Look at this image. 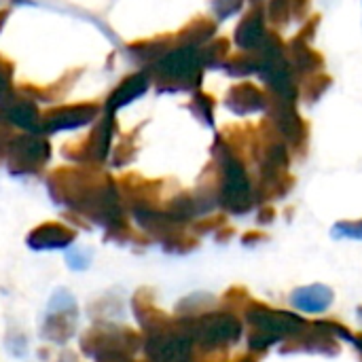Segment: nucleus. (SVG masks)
<instances>
[{"label":"nucleus","mask_w":362,"mask_h":362,"mask_svg":"<svg viewBox=\"0 0 362 362\" xmlns=\"http://www.w3.org/2000/svg\"><path fill=\"white\" fill-rule=\"evenodd\" d=\"M76 318H78V308H76L74 297L66 288L55 291L47 308L42 337L53 344L68 341L76 329Z\"/></svg>","instance_id":"obj_1"},{"label":"nucleus","mask_w":362,"mask_h":362,"mask_svg":"<svg viewBox=\"0 0 362 362\" xmlns=\"http://www.w3.org/2000/svg\"><path fill=\"white\" fill-rule=\"evenodd\" d=\"M72 240V233L62 231L59 227H51V231L47 233H36L34 238H30V244L34 248H62Z\"/></svg>","instance_id":"obj_2"},{"label":"nucleus","mask_w":362,"mask_h":362,"mask_svg":"<svg viewBox=\"0 0 362 362\" xmlns=\"http://www.w3.org/2000/svg\"><path fill=\"white\" fill-rule=\"evenodd\" d=\"M59 362H78V361H76V358H74L72 354H66V356H64V358H62Z\"/></svg>","instance_id":"obj_3"}]
</instances>
